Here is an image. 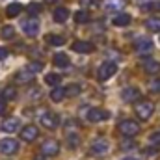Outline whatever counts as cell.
Instances as JSON below:
<instances>
[{
    "label": "cell",
    "mask_w": 160,
    "mask_h": 160,
    "mask_svg": "<svg viewBox=\"0 0 160 160\" xmlns=\"http://www.w3.org/2000/svg\"><path fill=\"white\" fill-rule=\"evenodd\" d=\"M149 89H151V91H155V93H158V91H160V78L153 80V82L149 84Z\"/></svg>",
    "instance_id": "cell-33"
},
{
    "label": "cell",
    "mask_w": 160,
    "mask_h": 160,
    "mask_svg": "<svg viewBox=\"0 0 160 160\" xmlns=\"http://www.w3.org/2000/svg\"><path fill=\"white\" fill-rule=\"evenodd\" d=\"M32 78H34V75H32L28 69H24V71H19V73L15 75V80H17V82H21V84H28Z\"/></svg>",
    "instance_id": "cell-22"
},
{
    "label": "cell",
    "mask_w": 160,
    "mask_h": 160,
    "mask_svg": "<svg viewBox=\"0 0 160 160\" xmlns=\"http://www.w3.org/2000/svg\"><path fill=\"white\" fill-rule=\"evenodd\" d=\"M130 21H132V17H130L128 13H119V15H116V17L112 19V24H114V26H128Z\"/></svg>",
    "instance_id": "cell-15"
},
{
    "label": "cell",
    "mask_w": 160,
    "mask_h": 160,
    "mask_svg": "<svg viewBox=\"0 0 160 160\" xmlns=\"http://www.w3.org/2000/svg\"><path fill=\"white\" fill-rule=\"evenodd\" d=\"M140 89L136 88V86H127L123 91H121V99L125 101V102H134L136 99H140Z\"/></svg>",
    "instance_id": "cell-9"
},
{
    "label": "cell",
    "mask_w": 160,
    "mask_h": 160,
    "mask_svg": "<svg viewBox=\"0 0 160 160\" xmlns=\"http://www.w3.org/2000/svg\"><path fill=\"white\" fill-rule=\"evenodd\" d=\"M34 160H45V158H34Z\"/></svg>",
    "instance_id": "cell-43"
},
{
    "label": "cell",
    "mask_w": 160,
    "mask_h": 160,
    "mask_svg": "<svg viewBox=\"0 0 160 160\" xmlns=\"http://www.w3.org/2000/svg\"><path fill=\"white\" fill-rule=\"evenodd\" d=\"M134 110H136V116L140 118V121H147L155 112V104L151 101H140Z\"/></svg>",
    "instance_id": "cell-1"
},
{
    "label": "cell",
    "mask_w": 160,
    "mask_h": 160,
    "mask_svg": "<svg viewBox=\"0 0 160 160\" xmlns=\"http://www.w3.org/2000/svg\"><path fill=\"white\" fill-rule=\"evenodd\" d=\"M145 155H149V157L157 155V147H155V149H145Z\"/></svg>",
    "instance_id": "cell-38"
},
{
    "label": "cell",
    "mask_w": 160,
    "mask_h": 160,
    "mask_svg": "<svg viewBox=\"0 0 160 160\" xmlns=\"http://www.w3.org/2000/svg\"><path fill=\"white\" fill-rule=\"evenodd\" d=\"M8 56V48H4V47H0V60H4Z\"/></svg>",
    "instance_id": "cell-36"
},
{
    "label": "cell",
    "mask_w": 160,
    "mask_h": 160,
    "mask_svg": "<svg viewBox=\"0 0 160 160\" xmlns=\"http://www.w3.org/2000/svg\"><path fill=\"white\" fill-rule=\"evenodd\" d=\"M121 160H138V158H134V157H125V158H121Z\"/></svg>",
    "instance_id": "cell-41"
},
{
    "label": "cell",
    "mask_w": 160,
    "mask_h": 160,
    "mask_svg": "<svg viewBox=\"0 0 160 160\" xmlns=\"http://www.w3.org/2000/svg\"><path fill=\"white\" fill-rule=\"evenodd\" d=\"M22 30H24V34H26V36L36 38V36H38V32H39V21H38V19H34V17L26 19V21L22 22Z\"/></svg>",
    "instance_id": "cell-7"
},
{
    "label": "cell",
    "mask_w": 160,
    "mask_h": 160,
    "mask_svg": "<svg viewBox=\"0 0 160 160\" xmlns=\"http://www.w3.org/2000/svg\"><path fill=\"white\" fill-rule=\"evenodd\" d=\"M69 17V9L67 8H56L54 9V21L56 22H65Z\"/></svg>",
    "instance_id": "cell-18"
},
{
    "label": "cell",
    "mask_w": 160,
    "mask_h": 160,
    "mask_svg": "<svg viewBox=\"0 0 160 160\" xmlns=\"http://www.w3.org/2000/svg\"><path fill=\"white\" fill-rule=\"evenodd\" d=\"M110 118V114L106 112V110H101V108H93V110H89L88 112V119L91 121V123H99V121H104Z\"/></svg>",
    "instance_id": "cell-12"
},
{
    "label": "cell",
    "mask_w": 160,
    "mask_h": 160,
    "mask_svg": "<svg viewBox=\"0 0 160 160\" xmlns=\"http://www.w3.org/2000/svg\"><path fill=\"white\" fill-rule=\"evenodd\" d=\"M60 80H62V77H60V75H56V73H48V75L45 77V84H47V86L56 88V86L60 84Z\"/></svg>",
    "instance_id": "cell-26"
},
{
    "label": "cell",
    "mask_w": 160,
    "mask_h": 160,
    "mask_svg": "<svg viewBox=\"0 0 160 160\" xmlns=\"http://www.w3.org/2000/svg\"><path fill=\"white\" fill-rule=\"evenodd\" d=\"M78 91H80V86H69V88H65V95H75Z\"/></svg>",
    "instance_id": "cell-34"
},
{
    "label": "cell",
    "mask_w": 160,
    "mask_h": 160,
    "mask_svg": "<svg viewBox=\"0 0 160 160\" xmlns=\"http://www.w3.org/2000/svg\"><path fill=\"white\" fill-rule=\"evenodd\" d=\"M0 34H2V38H4V39H13V36H15V30H13V26H4Z\"/></svg>",
    "instance_id": "cell-28"
},
{
    "label": "cell",
    "mask_w": 160,
    "mask_h": 160,
    "mask_svg": "<svg viewBox=\"0 0 160 160\" xmlns=\"http://www.w3.org/2000/svg\"><path fill=\"white\" fill-rule=\"evenodd\" d=\"M26 69H28L32 75H34V73H39V71H43V63H41V62H32Z\"/></svg>",
    "instance_id": "cell-29"
},
{
    "label": "cell",
    "mask_w": 160,
    "mask_h": 160,
    "mask_svg": "<svg viewBox=\"0 0 160 160\" xmlns=\"http://www.w3.org/2000/svg\"><path fill=\"white\" fill-rule=\"evenodd\" d=\"M119 130H121V134L132 138V136H136V134L140 132V125H138L136 121H132V119H125V121L119 123Z\"/></svg>",
    "instance_id": "cell-5"
},
{
    "label": "cell",
    "mask_w": 160,
    "mask_h": 160,
    "mask_svg": "<svg viewBox=\"0 0 160 160\" xmlns=\"http://www.w3.org/2000/svg\"><path fill=\"white\" fill-rule=\"evenodd\" d=\"M45 2H50V4H56L58 0H45Z\"/></svg>",
    "instance_id": "cell-42"
},
{
    "label": "cell",
    "mask_w": 160,
    "mask_h": 160,
    "mask_svg": "<svg viewBox=\"0 0 160 160\" xmlns=\"http://www.w3.org/2000/svg\"><path fill=\"white\" fill-rule=\"evenodd\" d=\"M125 6H127L125 0H106V2H104V8H106L108 11H119Z\"/></svg>",
    "instance_id": "cell-16"
},
{
    "label": "cell",
    "mask_w": 160,
    "mask_h": 160,
    "mask_svg": "<svg viewBox=\"0 0 160 160\" xmlns=\"http://www.w3.org/2000/svg\"><path fill=\"white\" fill-rule=\"evenodd\" d=\"M108 149H110L108 142H106L104 138H97V140H93L89 153H91L93 157H102V155H106V153H108Z\"/></svg>",
    "instance_id": "cell-4"
},
{
    "label": "cell",
    "mask_w": 160,
    "mask_h": 160,
    "mask_svg": "<svg viewBox=\"0 0 160 160\" xmlns=\"http://www.w3.org/2000/svg\"><path fill=\"white\" fill-rule=\"evenodd\" d=\"M17 149H19L17 140H13V138H4V140H0V153H2V155H13Z\"/></svg>",
    "instance_id": "cell-8"
},
{
    "label": "cell",
    "mask_w": 160,
    "mask_h": 160,
    "mask_svg": "<svg viewBox=\"0 0 160 160\" xmlns=\"http://www.w3.org/2000/svg\"><path fill=\"white\" fill-rule=\"evenodd\" d=\"M28 11H30V15H38V13L41 11V6L36 4V2H32V4L28 6Z\"/></svg>",
    "instance_id": "cell-32"
},
{
    "label": "cell",
    "mask_w": 160,
    "mask_h": 160,
    "mask_svg": "<svg viewBox=\"0 0 160 160\" xmlns=\"http://www.w3.org/2000/svg\"><path fill=\"white\" fill-rule=\"evenodd\" d=\"M4 112H6V101H2V99H0V116H2Z\"/></svg>",
    "instance_id": "cell-37"
},
{
    "label": "cell",
    "mask_w": 160,
    "mask_h": 160,
    "mask_svg": "<svg viewBox=\"0 0 160 160\" xmlns=\"http://www.w3.org/2000/svg\"><path fill=\"white\" fill-rule=\"evenodd\" d=\"M38 136H39V130H38L36 125H26V127L21 130V138H22L24 142H34Z\"/></svg>",
    "instance_id": "cell-10"
},
{
    "label": "cell",
    "mask_w": 160,
    "mask_h": 160,
    "mask_svg": "<svg viewBox=\"0 0 160 160\" xmlns=\"http://www.w3.org/2000/svg\"><path fill=\"white\" fill-rule=\"evenodd\" d=\"M21 9H22V6L21 4H17V2H11L8 8H6V15L11 19V17H17L19 13H21Z\"/></svg>",
    "instance_id": "cell-21"
},
{
    "label": "cell",
    "mask_w": 160,
    "mask_h": 160,
    "mask_svg": "<svg viewBox=\"0 0 160 160\" xmlns=\"http://www.w3.org/2000/svg\"><path fill=\"white\" fill-rule=\"evenodd\" d=\"M60 153V143L56 140H45L43 145H41V155L43 157H56Z\"/></svg>",
    "instance_id": "cell-6"
},
{
    "label": "cell",
    "mask_w": 160,
    "mask_h": 160,
    "mask_svg": "<svg viewBox=\"0 0 160 160\" xmlns=\"http://www.w3.org/2000/svg\"><path fill=\"white\" fill-rule=\"evenodd\" d=\"M71 48H73L75 52H78V54H89V52L95 50L93 43H89V41H75Z\"/></svg>",
    "instance_id": "cell-11"
},
{
    "label": "cell",
    "mask_w": 160,
    "mask_h": 160,
    "mask_svg": "<svg viewBox=\"0 0 160 160\" xmlns=\"http://www.w3.org/2000/svg\"><path fill=\"white\" fill-rule=\"evenodd\" d=\"M149 142H151L155 147H160V132H153V134L149 136Z\"/></svg>",
    "instance_id": "cell-31"
},
{
    "label": "cell",
    "mask_w": 160,
    "mask_h": 160,
    "mask_svg": "<svg viewBox=\"0 0 160 160\" xmlns=\"http://www.w3.org/2000/svg\"><path fill=\"white\" fill-rule=\"evenodd\" d=\"M145 28L149 32H160V17H151L145 21Z\"/></svg>",
    "instance_id": "cell-20"
},
{
    "label": "cell",
    "mask_w": 160,
    "mask_h": 160,
    "mask_svg": "<svg viewBox=\"0 0 160 160\" xmlns=\"http://www.w3.org/2000/svg\"><path fill=\"white\" fill-rule=\"evenodd\" d=\"M116 73H118V65L114 62H102L99 65V69H97V78L101 80V82H104L110 77H114Z\"/></svg>",
    "instance_id": "cell-2"
},
{
    "label": "cell",
    "mask_w": 160,
    "mask_h": 160,
    "mask_svg": "<svg viewBox=\"0 0 160 160\" xmlns=\"http://www.w3.org/2000/svg\"><path fill=\"white\" fill-rule=\"evenodd\" d=\"M19 119L17 118H8V119L2 121V125H0V128H2V132H8V134H11V132H17L19 130Z\"/></svg>",
    "instance_id": "cell-13"
},
{
    "label": "cell",
    "mask_w": 160,
    "mask_h": 160,
    "mask_svg": "<svg viewBox=\"0 0 160 160\" xmlns=\"http://www.w3.org/2000/svg\"><path fill=\"white\" fill-rule=\"evenodd\" d=\"M63 97H65V88H54V89L50 91V99H52L54 102H60Z\"/></svg>",
    "instance_id": "cell-25"
},
{
    "label": "cell",
    "mask_w": 160,
    "mask_h": 160,
    "mask_svg": "<svg viewBox=\"0 0 160 160\" xmlns=\"http://www.w3.org/2000/svg\"><path fill=\"white\" fill-rule=\"evenodd\" d=\"M143 9H153V11H160V0H157V2H149V4H143Z\"/></svg>",
    "instance_id": "cell-30"
},
{
    "label": "cell",
    "mask_w": 160,
    "mask_h": 160,
    "mask_svg": "<svg viewBox=\"0 0 160 160\" xmlns=\"http://www.w3.org/2000/svg\"><path fill=\"white\" fill-rule=\"evenodd\" d=\"M45 41H47L48 45H52V47H60V45H63V43H65V38H63V36H60V34H48Z\"/></svg>",
    "instance_id": "cell-19"
},
{
    "label": "cell",
    "mask_w": 160,
    "mask_h": 160,
    "mask_svg": "<svg viewBox=\"0 0 160 160\" xmlns=\"http://www.w3.org/2000/svg\"><path fill=\"white\" fill-rule=\"evenodd\" d=\"M130 147H134L130 142H127V143H123V149H130Z\"/></svg>",
    "instance_id": "cell-40"
},
{
    "label": "cell",
    "mask_w": 160,
    "mask_h": 160,
    "mask_svg": "<svg viewBox=\"0 0 160 160\" xmlns=\"http://www.w3.org/2000/svg\"><path fill=\"white\" fill-rule=\"evenodd\" d=\"M30 93H32V95H30V97H39V89H38V88H36V89H32V91H30Z\"/></svg>",
    "instance_id": "cell-39"
},
{
    "label": "cell",
    "mask_w": 160,
    "mask_h": 160,
    "mask_svg": "<svg viewBox=\"0 0 160 160\" xmlns=\"http://www.w3.org/2000/svg\"><path fill=\"white\" fill-rule=\"evenodd\" d=\"M75 21L78 22V24H86L88 21H89V11H86V9H80L75 13Z\"/></svg>",
    "instance_id": "cell-27"
},
{
    "label": "cell",
    "mask_w": 160,
    "mask_h": 160,
    "mask_svg": "<svg viewBox=\"0 0 160 160\" xmlns=\"http://www.w3.org/2000/svg\"><path fill=\"white\" fill-rule=\"evenodd\" d=\"M153 48H155V45H153V41L147 39V38H140V39L134 41V50L140 54V56H145V54H151L153 52Z\"/></svg>",
    "instance_id": "cell-3"
},
{
    "label": "cell",
    "mask_w": 160,
    "mask_h": 160,
    "mask_svg": "<svg viewBox=\"0 0 160 160\" xmlns=\"http://www.w3.org/2000/svg\"><path fill=\"white\" fill-rule=\"evenodd\" d=\"M67 140H69V147H77V143H78V142H77V140H78V138H77V134H71Z\"/></svg>",
    "instance_id": "cell-35"
},
{
    "label": "cell",
    "mask_w": 160,
    "mask_h": 160,
    "mask_svg": "<svg viewBox=\"0 0 160 160\" xmlns=\"http://www.w3.org/2000/svg\"><path fill=\"white\" fill-rule=\"evenodd\" d=\"M54 65H58V67H62V69H67V67L71 65V62H69V58H67L63 52H58V54L54 56Z\"/></svg>",
    "instance_id": "cell-17"
},
{
    "label": "cell",
    "mask_w": 160,
    "mask_h": 160,
    "mask_svg": "<svg viewBox=\"0 0 160 160\" xmlns=\"http://www.w3.org/2000/svg\"><path fill=\"white\" fill-rule=\"evenodd\" d=\"M143 69H145V73L155 75V73H160V63L158 62H155V60H149V62H145Z\"/></svg>",
    "instance_id": "cell-23"
},
{
    "label": "cell",
    "mask_w": 160,
    "mask_h": 160,
    "mask_svg": "<svg viewBox=\"0 0 160 160\" xmlns=\"http://www.w3.org/2000/svg\"><path fill=\"white\" fill-rule=\"evenodd\" d=\"M15 97H17V88H15V86L4 88V91H2V101H11V99H15Z\"/></svg>",
    "instance_id": "cell-24"
},
{
    "label": "cell",
    "mask_w": 160,
    "mask_h": 160,
    "mask_svg": "<svg viewBox=\"0 0 160 160\" xmlns=\"http://www.w3.org/2000/svg\"><path fill=\"white\" fill-rule=\"evenodd\" d=\"M41 125H45L47 128H56V127L60 125V119H58L56 114L47 112V114H43V118H41Z\"/></svg>",
    "instance_id": "cell-14"
}]
</instances>
